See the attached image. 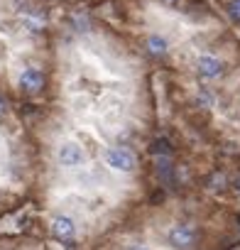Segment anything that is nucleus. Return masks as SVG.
Returning <instances> with one entry per match:
<instances>
[{"label":"nucleus","instance_id":"1","mask_svg":"<svg viewBox=\"0 0 240 250\" xmlns=\"http://www.w3.org/2000/svg\"><path fill=\"white\" fill-rule=\"evenodd\" d=\"M30 110L42 228L69 250H91L150 196L152 66L98 10L59 8L49 83Z\"/></svg>","mask_w":240,"mask_h":250},{"label":"nucleus","instance_id":"2","mask_svg":"<svg viewBox=\"0 0 240 250\" xmlns=\"http://www.w3.org/2000/svg\"><path fill=\"white\" fill-rule=\"evenodd\" d=\"M57 10L52 0H0V93L27 108L49 83Z\"/></svg>","mask_w":240,"mask_h":250},{"label":"nucleus","instance_id":"4","mask_svg":"<svg viewBox=\"0 0 240 250\" xmlns=\"http://www.w3.org/2000/svg\"><path fill=\"white\" fill-rule=\"evenodd\" d=\"M42 243H44V240H37V238H13V235H0V250H47Z\"/></svg>","mask_w":240,"mask_h":250},{"label":"nucleus","instance_id":"5","mask_svg":"<svg viewBox=\"0 0 240 250\" xmlns=\"http://www.w3.org/2000/svg\"><path fill=\"white\" fill-rule=\"evenodd\" d=\"M57 8H86V10H96L100 5H113L118 0H52Z\"/></svg>","mask_w":240,"mask_h":250},{"label":"nucleus","instance_id":"3","mask_svg":"<svg viewBox=\"0 0 240 250\" xmlns=\"http://www.w3.org/2000/svg\"><path fill=\"white\" fill-rule=\"evenodd\" d=\"M25 108L0 93V218L35 204L40 187V152Z\"/></svg>","mask_w":240,"mask_h":250}]
</instances>
